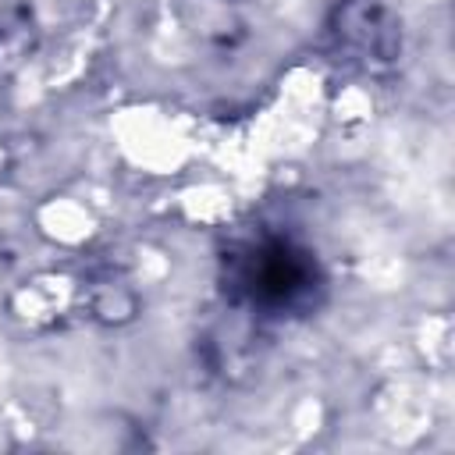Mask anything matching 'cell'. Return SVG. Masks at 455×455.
Returning a JSON list of instances; mask_svg holds the SVG:
<instances>
[{
  "label": "cell",
  "mask_w": 455,
  "mask_h": 455,
  "mask_svg": "<svg viewBox=\"0 0 455 455\" xmlns=\"http://www.w3.org/2000/svg\"><path fill=\"white\" fill-rule=\"evenodd\" d=\"M327 277L313 249L284 235H267L228 256L224 291L259 316H302L323 299Z\"/></svg>",
  "instance_id": "obj_1"
},
{
  "label": "cell",
  "mask_w": 455,
  "mask_h": 455,
  "mask_svg": "<svg viewBox=\"0 0 455 455\" xmlns=\"http://www.w3.org/2000/svg\"><path fill=\"white\" fill-rule=\"evenodd\" d=\"M352 18L359 21V28H366V21H363V11H355ZM387 43H391V39H373V36H370V50H373V57L387 60V53H391V46H387ZM359 57H370V53H366V36H359Z\"/></svg>",
  "instance_id": "obj_2"
}]
</instances>
